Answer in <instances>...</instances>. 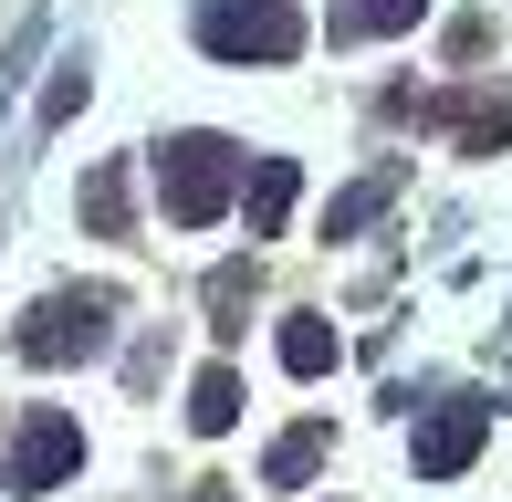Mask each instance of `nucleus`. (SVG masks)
Masks as SVG:
<instances>
[{
	"label": "nucleus",
	"instance_id": "1",
	"mask_svg": "<svg viewBox=\"0 0 512 502\" xmlns=\"http://www.w3.org/2000/svg\"><path fill=\"white\" fill-rule=\"evenodd\" d=\"M230 189H241V147H230V136H168V157H157V199H168L178 231L220 220Z\"/></svg>",
	"mask_w": 512,
	"mask_h": 502
},
{
	"label": "nucleus",
	"instance_id": "2",
	"mask_svg": "<svg viewBox=\"0 0 512 502\" xmlns=\"http://www.w3.org/2000/svg\"><path fill=\"white\" fill-rule=\"evenodd\" d=\"M199 42L220 63H293L304 53V11L293 0H199Z\"/></svg>",
	"mask_w": 512,
	"mask_h": 502
},
{
	"label": "nucleus",
	"instance_id": "3",
	"mask_svg": "<svg viewBox=\"0 0 512 502\" xmlns=\"http://www.w3.org/2000/svg\"><path fill=\"white\" fill-rule=\"evenodd\" d=\"M105 335H115V293H42L11 346L32 367H74V356H105Z\"/></svg>",
	"mask_w": 512,
	"mask_h": 502
},
{
	"label": "nucleus",
	"instance_id": "4",
	"mask_svg": "<svg viewBox=\"0 0 512 502\" xmlns=\"http://www.w3.org/2000/svg\"><path fill=\"white\" fill-rule=\"evenodd\" d=\"M63 471H84V429L63 408H32L11 429V450H0V492H53Z\"/></svg>",
	"mask_w": 512,
	"mask_h": 502
},
{
	"label": "nucleus",
	"instance_id": "5",
	"mask_svg": "<svg viewBox=\"0 0 512 502\" xmlns=\"http://www.w3.org/2000/svg\"><path fill=\"white\" fill-rule=\"evenodd\" d=\"M481 440H492V408H481V398L429 408V419H418V471H429V482H450V471L481 461Z\"/></svg>",
	"mask_w": 512,
	"mask_h": 502
},
{
	"label": "nucleus",
	"instance_id": "6",
	"mask_svg": "<svg viewBox=\"0 0 512 502\" xmlns=\"http://www.w3.org/2000/svg\"><path fill=\"white\" fill-rule=\"evenodd\" d=\"M293 189H304V178H293V157H262V168H251V189H241V210H251V241H272V231H283Z\"/></svg>",
	"mask_w": 512,
	"mask_h": 502
},
{
	"label": "nucleus",
	"instance_id": "7",
	"mask_svg": "<svg viewBox=\"0 0 512 502\" xmlns=\"http://www.w3.org/2000/svg\"><path fill=\"white\" fill-rule=\"evenodd\" d=\"M418 11H429V0H335L324 32H335V42H377V32H408Z\"/></svg>",
	"mask_w": 512,
	"mask_h": 502
},
{
	"label": "nucleus",
	"instance_id": "8",
	"mask_svg": "<svg viewBox=\"0 0 512 502\" xmlns=\"http://www.w3.org/2000/svg\"><path fill=\"white\" fill-rule=\"evenodd\" d=\"M335 356H345V335L324 325V314H283V367H293V377H324Z\"/></svg>",
	"mask_w": 512,
	"mask_h": 502
},
{
	"label": "nucleus",
	"instance_id": "9",
	"mask_svg": "<svg viewBox=\"0 0 512 502\" xmlns=\"http://www.w3.org/2000/svg\"><path fill=\"white\" fill-rule=\"evenodd\" d=\"M230 419H241V377H230V367H209V377L189 387V429H199V440H220Z\"/></svg>",
	"mask_w": 512,
	"mask_h": 502
},
{
	"label": "nucleus",
	"instance_id": "10",
	"mask_svg": "<svg viewBox=\"0 0 512 502\" xmlns=\"http://www.w3.org/2000/svg\"><path fill=\"white\" fill-rule=\"evenodd\" d=\"M387 199H398V168H377V178H366V189H345L335 210H324V241H345V231H366V220H377Z\"/></svg>",
	"mask_w": 512,
	"mask_h": 502
},
{
	"label": "nucleus",
	"instance_id": "11",
	"mask_svg": "<svg viewBox=\"0 0 512 502\" xmlns=\"http://www.w3.org/2000/svg\"><path fill=\"white\" fill-rule=\"evenodd\" d=\"M84 231L126 241V168H95V178H84Z\"/></svg>",
	"mask_w": 512,
	"mask_h": 502
},
{
	"label": "nucleus",
	"instance_id": "12",
	"mask_svg": "<svg viewBox=\"0 0 512 502\" xmlns=\"http://www.w3.org/2000/svg\"><path fill=\"white\" fill-rule=\"evenodd\" d=\"M209 314H220V335H241V314H251V262H220V272H209Z\"/></svg>",
	"mask_w": 512,
	"mask_h": 502
},
{
	"label": "nucleus",
	"instance_id": "13",
	"mask_svg": "<svg viewBox=\"0 0 512 502\" xmlns=\"http://www.w3.org/2000/svg\"><path fill=\"white\" fill-rule=\"evenodd\" d=\"M314 461H324V429H293V440H272V461H262V471H272V482H304Z\"/></svg>",
	"mask_w": 512,
	"mask_h": 502
}]
</instances>
